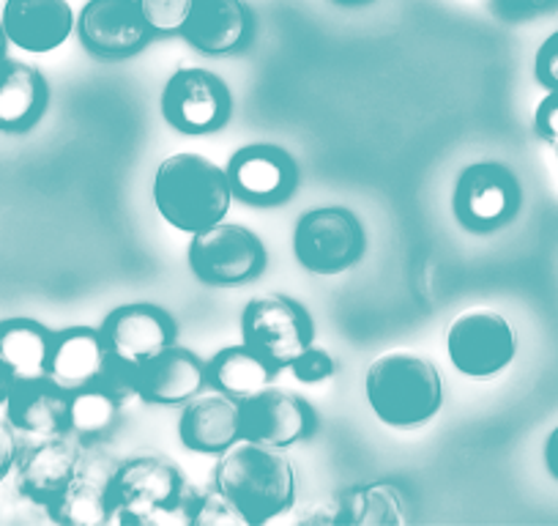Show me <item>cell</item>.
I'll return each mask as SVG.
<instances>
[{"label": "cell", "instance_id": "21", "mask_svg": "<svg viewBox=\"0 0 558 526\" xmlns=\"http://www.w3.org/2000/svg\"><path fill=\"white\" fill-rule=\"evenodd\" d=\"M179 34L203 56H228L250 41L252 14L244 0H195Z\"/></svg>", "mask_w": 558, "mask_h": 526}, {"label": "cell", "instance_id": "11", "mask_svg": "<svg viewBox=\"0 0 558 526\" xmlns=\"http://www.w3.org/2000/svg\"><path fill=\"white\" fill-rule=\"evenodd\" d=\"M454 217L469 230H493L509 223L520 208V184L498 163H476L460 174L452 198Z\"/></svg>", "mask_w": 558, "mask_h": 526}, {"label": "cell", "instance_id": "32", "mask_svg": "<svg viewBox=\"0 0 558 526\" xmlns=\"http://www.w3.org/2000/svg\"><path fill=\"white\" fill-rule=\"evenodd\" d=\"M536 135L545 143H550L553 148H558V91H550L545 99L539 101L534 116Z\"/></svg>", "mask_w": 558, "mask_h": 526}, {"label": "cell", "instance_id": "8", "mask_svg": "<svg viewBox=\"0 0 558 526\" xmlns=\"http://www.w3.org/2000/svg\"><path fill=\"white\" fill-rule=\"evenodd\" d=\"M447 351L454 368L469 379H493L512 364L518 340L501 313L469 310L449 324Z\"/></svg>", "mask_w": 558, "mask_h": 526}, {"label": "cell", "instance_id": "38", "mask_svg": "<svg viewBox=\"0 0 558 526\" xmlns=\"http://www.w3.org/2000/svg\"><path fill=\"white\" fill-rule=\"evenodd\" d=\"M335 3H342V7H356V3H367V0H335Z\"/></svg>", "mask_w": 558, "mask_h": 526}, {"label": "cell", "instance_id": "20", "mask_svg": "<svg viewBox=\"0 0 558 526\" xmlns=\"http://www.w3.org/2000/svg\"><path fill=\"white\" fill-rule=\"evenodd\" d=\"M0 25L9 45L25 52H52L72 36L74 12L69 0H7Z\"/></svg>", "mask_w": 558, "mask_h": 526}, {"label": "cell", "instance_id": "2", "mask_svg": "<svg viewBox=\"0 0 558 526\" xmlns=\"http://www.w3.org/2000/svg\"><path fill=\"white\" fill-rule=\"evenodd\" d=\"M228 170L195 152L170 154L154 176V203L181 234H201L222 223L233 203Z\"/></svg>", "mask_w": 558, "mask_h": 526}, {"label": "cell", "instance_id": "25", "mask_svg": "<svg viewBox=\"0 0 558 526\" xmlns=\"http://www.w3.org/2000/svg\"><path fill=\"white\" fill-rule=\"evenodd\" d=\"M206 373L214 390L233 401H244L271 386L279 370L260 354L252 351L246 343H239V346H228L214 354L206 362Z\"/></svg>", "mask_w": 558, "mask_h": 526}, {"label": "cell", "instance_id": "28", "mask_svg": "<svg viewBox=\"0 0 558 526\" xmlns=\"http://www.w3.org/2000/svg\"><path fill=\"white\" fill-rule=\"evenodd\" d=\"M186 521L201 526H217V524H246L244 515L233 507L228 497L219 488H206L203 493L192 491L190 502H186Z\"/></svg>", "mask_w": 558, "mask_h": 526}, {"label": "cell", "instance_id": "18", "mask_svg": "<svg viewBox=\"0 0 558 526\" xmlns=\"http://www.w3.org/2000/svg\"><path fill=\"white\" fill-rule=\"evenodd\" d=\"M304 524H356V526H400L408 521L405 497L395 482H362L313 504Z\"/></svg>", "mask_w": 558, "mask_h": 526}, {"label": "cell", "instance_id": "30", "mask_svg": "<svg viewBox=\"0 0 558 526\" xmlns=\"http://www.w3.org/2000/svg\"><path fill=\"white\" fill-rule=\"evenodd\" d=\"M335 359H331V354L326 351V348L307 346L296 359H293V364L288 370H291L302 384H320V381H329L331 375H335Z\"/></svg>", "mask_w": 558, "mask_h": 526}, {"label": "cell", "instance_id": "16", "mask_svg": "<svg viewBox=\"0 0 558 526\" xmlns=\"http://www.w3.org/2000/svg\"><path fill=\"white\" fill-rule=\"evenodd\" d=\"M80 39L101 58H126L151 36L137 0H88L77 20Z\"/></svg>", "mask_w": 558, "mask_h": 526}, {"label": "cell", "instance_id": "9", "mask_svg": "<svg viewBox=\"0 0 558 526\" xmlns=\"http://www.w3.org/2000/svg\"><path fill=\"white\" fill-rule=\"evenodd\" d=\"M230 91L206 69L181 67L170 74L162 91V116L184 135L217 132L230 118Z\"/></svg>", "mask_w": 558, "mask_h": 526}, {"label": "cell", "instance_id": "7", "mask_svg": "<svg viewBox=\"0 0 558 526\" xmlns=\"http://www.w3.org/2000/svg\"><path fill=\"white\" fill-rule=\"evenodd\" d=\"M241 337L274 368L288 370L304 348L313 346L315 326L307 308L296 299L266 294L246 302L241 315Z\"/></svg>", "mask_w": 558, "mask_h": 526}, {"label": "cell", "instance_id": "1", "mask_svg": "<svg viewBox=\"0 0 558 526\" xmlns=\"http://www.w3.org/2000/svg\"><path fill=\"white\" fill-rule=\"evenodd\" d=\"M214 488L233 502L246 526L268 524L296 504V471L279 450L239 439L214 469Z\"/></svg>", "mask_w": 558, "mask_h": 526}, {"label": "cell", "instance_id": "36", "mask_svg": "<svg viewBox=\"0 0 558 526\" xmlns=\"http://www.w3.org/2000/svg\"><path fill=\"white\" fill-rule=\"evenodd\" d=\"M501 3H509V7H520V9H539L553 3V0H501Z\"/></svg>", "mask_w": 558, "mask_h": 526}, {"label": "cell", "instance_id": "26", "mask_svg": "<svg viewBox=\"0 0 558 526\" xmlns=\"http://www.w3.org/2000/svg\"><path fill=\"white\" fill-rule=\"evenodd\" d=\"M52 332L34 319L0 321V357L7 359L14 379L28 381L47 375Z\"/></svg>", "mask_w": 558, "mask_h": 526}, {"label": "cell", "instance_id": "29", "mask_svg": "<svg viewBox=\"0 0 558 526\" xmlns=\"http://www.w3.org/2000/svg\"><path fill=\"white\" fill-rule=\"evenodd\" d=\"M195 0H137L151 34H179Z\"/></svg>", "mask_w": 558, "mask_h": 526}, {"label": "cell", "instance_id": "27", "mask_svg": "<svg viewBox=\"0 0 558 526\" xmlns=\"http://www.w3.org/2000/svg\"><path fill=\"white\" fill-rule=\"evenodd\" d=\"M123 401L116 392L107 390L105 384L85 386V390L72 392L69 404V433L77 437L83 444H96L116 428L121 417Z\"/></svg>", "mask_w": 558, "mask_h": 526}, {"label": "cell", "instance_id": "4", "mask_svg": "<svg viewBox=\"0 0 558 526\" xmlns=\"http://www.w3.org/2000/svg\"><path fill=\"white\" fill-rule=\"evenodd\" d=\"M110 497L112 515L121 524H154L170 510H186L192 488L179 466L162 455H132L118 461Z\"/></svg>", "mask_w": 558, "mask_h": 526}, {"label": "cell", "instance_id": "31", "mask_svg": "<svg viewBox=\"0 0 558 526\" xmlns=\"http://www.w3.org/2000/svg\"><path fill=\"white\" fill-rule=\"evenodd\" d=\"M534 74L545 88L558 91V31L547 36L539 50H536Z\"/></svg>", "mask_w": 558, "mask_h": 526}, {"label": "cell", "instance_id": "15", "mask_svg": "<svg viewBox=\"0 0 558 526\" xmlns=\"http://www.w3.org/2000/svg\"><path fill=\"white\" fill-rule=\"evenodd\" d=\"M134 398L154 406L190 404L208 384L206 362L190 348L168 346L148 362L134 364Z\"/></svg>", "mask_w": 558, "mask_h": 526}, {"label": "cell", "instance_id": "23", "mask_svg": "<svg viewBox=\"0 0 558 526\" xmlns=\"http://www.w3.org/2000/svg\"><path fill=\"white\" fill-rule=\"evenodd\" d=\"M181 444L192 453L222 455L230 444L241 439L239 433V404L222 392L192 398L179 420Z\"/></svg>", "mask_w": 558, "mask_h": 526}, {"label": "cell", "instance_id": "13", "mask_svg": "<svg viewBox=\"0 0 558 526\" xmlns=\"http://www.w3.org/2000/svg\"><path fill=\"white\" fill-rule=\"evenodd\" d=\"M225 170H228L233 195L246 203H260V206L288 201L299 181V170L291 154L286 148L268 146V143L239 148Z\"/></svg>", "mask_w": 558, "mask_h": 526}, {"label": "cell", "instance_id": "33", "mask_svg": "<svg viewBox=\"0 0 558 526\" xmlns=\"http://www.w3.org/2000/svg\"><path fill=\"white\" fill-rule=\"evenodd\" d=\"M17 455H20V444L17 437H14V428L9 422L0 420V482L7 480L9 471L17 466Z\"/></svg>", "mask_w": 558, "mask_h": 526}, {"label": "cell", "instance_id": "10", "mask_svg": "<svg viewBox=\"0 0 558 526\" xmlns=\"http://www.w3.org/2000/svg\"><path fill=\"white\" fill-rule=\"evenodd\" d=\"M239 404V433L246 442L266 444L274 450H286L304 442L318 428L313 406L288 390L266 386L257 395H250Z\"/></svg>", "mask_w": 558, "mask_h": 526}, {"label": "cell", "instance_id": "24", "mask_svg": "<svg viewBox=\"0 0 558 526\" xmlns=\"http://www.w3.org/2000/svg\"><path fill=\"white\" fill-rule=\"evenodd\" d=\"M47 107V83L41 72L20 61H0V129L23 132L34 127Z\"/></svg>", "mask_w": 558, "mask_h": 526}, {"label": "cell", "instance_id": "22", "mask_svg": "<svg viewBox=\"0 0 558 526\" xmlns=\"http://www.w3.org/2000/svg\"><path fill=\"white\" fill-rule=\"evenodd\" d=\"M69 404L72 392L56 384L50 375L17 381L7 401L9 426L34 439L69 433Z\"/></svg>", "mask_w": 558, "mask_h": 526}, {"label": "cell", "instance_id": "17", "mask_svg": "<svg viewBox=\"0 0 558 526\" xmlns=\"http://www.w3.org/2000/svg\"><path fill=\"white\" fill-rule=\"evenodd\" d=\"M116 461L107 458L94 444H85L80 455V466L74 480L50 507V515L61 524L72 526H99L112 518V475H116Z\"/></svg>", "mask_w": 558, "mask_h": 526}, {"label": "cell", "instance_id": "3", "mask_svg": "<svg viewBox=\"0 0 558 526\" xmlns=\"http://www.w3.org/2000/svg\"><path fill=\"white\" fill-rule=\"evenodd\" d=\"M367 404L389 428H418L444 406V381L430 359L389 351L367 368Z\"/></svg>", "mask_w": 558, "mask_h": 526}, {"label": "cell", "instance_id": "34", "mask_svg": "<svg viewBox=\"0 0 558 526\" xmlns=\"http://www.w3.org/2000/svg\"><path fill=\"white\" fill-rule=\"evenodd\" d=\"M14 384H17V379H14L12 368L7 364V359L0 357V404H7L9 395H12Z\"/></svg>", "mask_w": 558, "mask_h": 526}, {"label": "cell", "instance_id": "19", "mask_svg": "<svg viewBox=\"0 0 558 526\" xmlns=\"http://www.w3.org/2000/svg\"><path fill=\"white\" fill-rule=\"evenodd\" d=\"M110 359L112 351L101 330L69 326V330L52 332L47 375L66 392H77L99 384L110 368Z\"/></svg>", "mask_w": 558, "mask_h": 526}, {"label": "cell", "instance_id": "6", "mask_svg": "<svg viewBox=\"0 0 558 526\" xmlns=\"http://www.w3.org/2000/svg\"><path fill=\"white\" fill-rule=\"evenodd\" d=\"M190 270L203 286H244L266 270V247L244 225L217 223L192 236Z\"/></svg>", "mask_w": 558, "mask_h": 526}, {"label": "cell", "instance_id": "5", "mask_svg": "<svg viewBox=\"0 0 558 526\" xmlns=\"http://www.w3.org/2000/svg\"><path fill=\"white\" fill-rule=\"evenodd\" d=\"M367 250V234L353 212L324 206L302 214L293 230V252L313 275H340L356 266Z\"/></svg>", "mask_w": 558, "mask_h": 526}, {"label": "cell", "instance_id": "12", "mask_svg": "<svg viewBox=\"0 0 558 526\" xmlns=\"http://www.w3.org/2000/svg\"><path fill=\"white\" fill-rule=\"evenodd\" d=\"M85 444L72 433L36 439L17 455V488L28 502L50 510L74 480Z\"/></svg>", "mask_w": 558, "mask_h": 526}, {"label": "cell", "instance_id": "39", "mask_svg": "<svg viewBox=\"0 0 558 526\" xmlns=\"http://www.w3.org/2000/svg\"><path fill=\"white\" fill-rule=\"evenodd\" d=\"M556 152H558V148H556Z\"/></svg>", "mask_w": 558, "mask_h": 526}, {"label": "cell", "instance_id": "37", "mask_svg": "<svg viewBox=\"0 0 558 526\" xmlns=\"http://www.w3.org/2000/svg\"><path fill=\"white\" fill-rule=\"evenodd\" d=\"M7 45H9L7 31H3V25H0V61H3V58H7Z\"/></svg>", "mask_w": 558, "mask_h": 526}, {"label": "cell", "instance_id": "14", "mask_svg": "<svg viewBox=\"0 0 558 526\" xmlns=\"http://www.w3.org/2000/svg\"><path fill=\"white\" fill-rule=\"evenodd\" d=\"M112 357L129 364H143L175 343V321L168 310L148 302L121 304L101 324Z\"/></svg>", "mask_w": 558, "mask_h": 526}, {"label": "cell", "instance_id": "35", "mask_svg": "<svg viewBox=\"0 0 558 526\" xmlns=\"http://www.w3.org/2000/svg\"><path fill=\"white\" fill-rule=\"evenodd\" d=\"M545 461H547V471L558 480V428L547 437L545 444Z\"/></svg>", "mask_w": 558, "mask_h": 526}]
</instances>
